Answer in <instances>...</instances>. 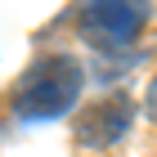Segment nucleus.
I'll return each instance as SVG.
<instances>
[{"mask_svg":"<svg viewBox=\"0 0 157 157\" xmlns=\"http://www.w3.org/2000/svg\"><path fill=\"white\" fill-rule=\"evenodd\" d=\"M153 18L148 0H85L76 9V32L103 54H126Z\"/></svg>","mask_w":157,"mask_h":157,"instance_id":"obj_2","label":"nucleus"},{"mask_svg":"<svg viewBox=\"0 0 157 157\" xmlns=\"http://www.w3.org/2000/svg\"><path fill=\"white\" fill-rule=\"evenodd\" d=\"M130 126H135V103H130V94H121V90L94 99V103L81 108L76 121H72L76 144H85V148H108V144H117Z\"/></svg>","mask_w":157,"mask_h":157,"instance_id":"obj_3","label":"nucleus"},{"mask_svg":"<svg viewBox=\"0 0 157 157\" xmlns=\"http://www.w3.org/2000/svg\"><path fill=\"white\" fill-rule=\"evenodd\" d=\"M85 72L72 54H40L18 81L13 94V112L18 117H59L81 99Z\"/></svg>","mask_w":157,"mask_h":157,"instance_id":"obj_1","label":"nucleus"},{"mask_svg":"<svg viewBox=\"0 0 157 157\" xmlns=\"http://www.w3.org/2000/svg\"><path fill=\"white\" fill-rule=\"evenodd\" d=\"M144 108H148V117L157 121V76H153V81H148V103H144Z\"/></svg>","mask_w":157,"mask_h":157,"instance_id":"obj_4","label":"nucleus"}]
</instances>
